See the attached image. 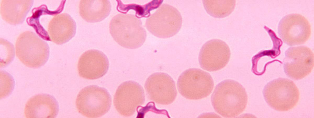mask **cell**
<instances>
[{
    "label": "cell",
    "mask_w": 314,
    "mask_h": 118,
    "mask_svg": "<svg viewBox=\"0 0 314 118\" xmlns=\"http://www.w3.org/2000/svg\"><path fill=\"white\" fill-rule=\"evenodd\" d=\"M204 8L211 16L223 18L230 14L236 6L235 0H203Z\"/></svg>",
    "instance_id": "18"
},
{
    "label": "cell",
    "mask_w": 314,
    "mask_h": 118,
    "mask_svg": "<svg viewBox=\"0 0 314 118\" xmlns=\"http://www.w3.org/2000/svg\"><path fill=\"white\" fill-rule=\"evenodd\" d=\"M144 86L149 99L158 104H170L177 95L174 81L165 73L158 72L151 74L147 79Z\"/></svg>",
    "instance_id": "11"
},
{
    "label": "cell",
    "mask_w": 314,
    "mask_h": 118,
    "mask_svg": "<svg viewBox=\"0 0 314 118\" xmlns=\"http://www.w3.org/2000/svg\"><path fill=\"white\" fill-rule=\"evenodd\" d=\"M59 111L58 103L53 96L39 94L30 98L25 104L24 114L27 118H55Z\"/></svg>",
    "instance_id": "14"
},
{
    "label": "cell",
    "mask_w": 314,
    "mask_h": 118,
    "mask_svg": "<svg viewBox=\"0 0 314 118\" xmlns=\"http://www.w3.org/2000/svg\"><path fill=\"white\" fill-rule=\"evenodd\" d=\"M214 82L211 76L198 69L190 68L179 76L177 83L180 93L185 98L197 100L205 98L211 93Z\"/></svg>",
    "instance_id": "7"
},
{
    "label": "cell",
    "mask_w": 314,
    "mask_h": 118,
    "mask_svg": "<svg viewBox=\"0 0 314 118\" xmlns=\"http://www.w3.org/2000/svg\"><path fill=\"white\" fill-rule=\"evenodd\" d=\"M111 7L109 0H81L79 12L85 21L95 23L107 18L110 13Z\"/></svg>",
    "instance_id": "17"
},
{
    "label": "cell",
    "mask_w": 314,
    "mask_h": 118,
    "mask_svg": "<svg viewBox=\"0 0 314 118\" xmlns=\"http://www.w3.org/2000/svg\"><path fill=\"white\" fill-rule=\"evenodd\" d=\"M182 18L175 7L163 4L146 20L145 26L155 36L162 38L170 37L180 29Z\"/></svg>",
    "instance_id": "6"
},
{
    "label": "cell",
    "mask_w": 314,
    "mask_h": 118,
    "mask_svg": "<svg viewBox=\"0 0 314 118\" xmlns=\"http://www.w3.org/2000/svg\"><path fill=\"white\" fill-rule=\"evenodd\" d=\"M247 100L245 88L238 82L232 80H226L218 84L211 97L215 111L226 118L236 117L243 112Z\"/></svg>",
    "instance_id": "1"
},
{
    "label": "cell",
    "mask_w": 314,
    "mask_h": 118,
    "mask_svg": "<svg viewBox=\"0 0 314 118\" xmlns=\"http://www.w3.org/2000/svg\"><path fill=\"white\" fill-rule=\"evenodd\" d=\"M109 65L108 59L103 53L96 49L89 50L84 53L79 59L78 74L87 79H98L106 73Z\"/></svg>",
    "instance_id": "13"
},
{
    "label": "cell",
    "mask_w": 314,
    "mask_h": 118,
    "mask_svg": "<svg viewBox=\"0 0 314 118\" xmlns=\"http://www.w3.org/2000/svg\"><path fill=\"white\" fill-rule=\"evenodd\" d=\"M76 30L75 21L66 13L55 15L50 21L48 26L51 41L58 45L63 44L70 40L75 35Z\"/></svg>",
    "instance_id": "15"
},
{
    "label": "cell",
    "mask_w": 314,
    "mask_h": 118,
    "mask_svg": "<svg viewBox=\"0 0 314 118\" xmlns=\"http://www.w3.org/2000/svg\"><path fill=\"white\" fill-rule=\"evenodd\" d=\"M278 33L281 38L288 45H301L310 38L311 26L308 19L302 15L290 14L280 20L278 26Z\"/></svg>",
    "instance_id": "9"
},
{
    "label": "cell",
    "mask_w": 314,
    "mask_h": 118,
    "mask_svg": "<svg viewBox=\"0 0 314 118\" xmlns=\"http://www.w3.org/2000/svg\"><path fill=\"white\" fill-rule=\"evenodd\" d=\"M145 101L143 88L138 83L128 81L121 84L115 94L113 103L116 109L121 115L132 116Z\"/></svg>",
    "instance_id": "10"
},
{
    "label": "cell",
    "mask_w": 314,
    "mask_h": 118,
    "mask_svg": "<svg viewBox=\"0 0 314 118\" xmlns=\"http://www.w3.org/2000/svg\"><path fill=\"white\" fill-rule=\"evenodd\" d=\"M16 55L26 66L37 68L44 65L49 56L48 44L30 31L21 33L15 43Z\"/></svg>",
    "instance_id": "3"
},
{
    "label": "cell",
    "mask_w": 314,
    "mask_h": 118,
    "mask_svg": "<svg viewBox=\"0 0 314 118\" xmlns=\"http://www.w3.org/2000/svg\"><path fill=\"white\" fill-rule=\"evenodd\" d=\"M283 62L285 74L293 80H299L312 72L314 66V53L305 46L290 47L285 52Z\"/></svg>",
    "instance_id": "8"
},
{
    "label": "cell",
    "mask_w": 314,
    "mask_h": 118,
    "mask_svg": "<svg viewBox=\"0 0 314 118\" xmlns=\"http://www.w3.org/2000/svg\"><path fill=\"white\" fill-rule=\"evenodd\" d=\"M231 56L229 48L224 41L213 39L206 42L200 52L198 60L201 67L209 71L219 70L228 63Z\"/></svg>",
    "instance_id": "12"
},
{
    "label": "cell",
    "mask_w": 314,
    "mask_h": 118,
    "mask_svg": "<svg viewBox=\"0 0 314 118\" xmlns=\"http://www.w3.org/2000/svg\"><path fill=\"white\" fill-rule=\"evenodd\" d=\"M111 104V96L107 90L96 85L88 86L82 89L76 100L78 112L90 118L103 116L109 111Z\"/></svg>",
    "instance_id": "5"
},
{
    "label": "cell",
    "mask_w": 314,
    "mask_h": 118,
    "mask_svg": "<svg viewBox=\"0 0 314 118\" xmlns=\"http://www.w3.org/2000/svg\"><path fill=\"white\" fill-rule=\"evenodd\" d=\"M33 3V0H2L0 7L1 16L10 24H21L24 21Z\"/></svg>",
    "instance_id": "16"
},
{
    "label": "cell",
    "mask_w": 314,
    "mask_h": 118,
    "mask_svg": "<svg viewBox=\"0 0 314 118\" xmlns=\"http://www.w3.org/2000/svg\"><path fill=\"white\" fill-rule=\"evenodd\" d=\"M262 93L268 104L278 111L292 109L300 99V93L296 85L285 78H279L270 81L264 86Z\"/></svg>",
    "instance_id": "4"
},
{
    "label": "cell",
    "mask_w": 314,
    "mask_h": 118,
    "mask_svg": "<svg viewBox=\"0 0 314 118\" xmlns=\"http://www.w3.org/2000/svg\"><path fill=\"white\" fill-rule=\"evenodd\" d=\"M1 50L0 67H4L13 60L15 54L13 45L10 42L3 38H0Z\"/></svg>",
    "instance_id": "19"
},
{
    "label": "cell",
    "mask_w": 314,
    "mask_h": 118,
    "mask_svg": "<svg viewBox=\"0 0 314 118\" xmlns=\"http://www.w3.org/2000/svg\"><path fill=\"white\" fill-rule=\"evenodd\" d=\"M109 29L114 40L125 48H138L146 39V31L141 21L133 14H119L116 15L110 22Z\"/></svg>",
    "instance_id": "2"
}]
</instances>
